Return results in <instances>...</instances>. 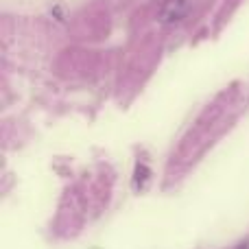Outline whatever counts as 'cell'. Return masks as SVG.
I'll return each mask as SVG.
<instances>
[{
	"label": "cell",
	"instance_id": "6da1fadb",
	"mask_svg": "<svg viewBox=\"0 0 249 249\" xmlns=\"http://www.w3.org/2000/svg\"><path fill=\"white\" fill-rule=\"evenodd\" d=\"M188 0H164L158 9V18L162 22H177L188 13Z\"/></svg>",
	"mask_w": 249,
	"mask_h": 249
},
{
	"label": "cell",
	"instance_id": "7a4b0ae2",
	"mask_svg": "<svg viewBox=\"0 0 249 249\" xmlns=\"http://www.w3.org/2000/svg\"><path fill=\"white\" fill-rule=\"evenodd\" d=\"M236 249H249V243H245V245H238Z\"/></svg>",
	"mask_w": 249,
	"mask_h": 249
}]
</instances>
